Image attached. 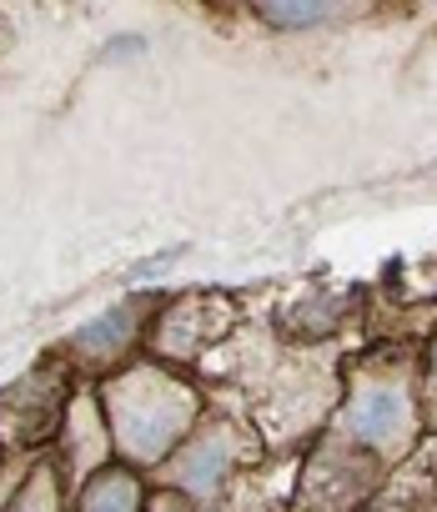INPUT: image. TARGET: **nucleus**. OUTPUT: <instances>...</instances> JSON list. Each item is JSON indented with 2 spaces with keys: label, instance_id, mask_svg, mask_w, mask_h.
<instances>
[{
  "label": "nucleus",
  "instance_id": "1",
  "mask_svg": "<svg viewBox=\"0 0 437 512\" xmlns=\"http://www.w3.org/2000/svg\"><path fill=\"white\" fill-rule=\"evenodd\" d=\"M111 422H116L121 447L136 462H151L191 422V392L161 372H136V377L111 387Z\"/></svg>",
  "mask_w": 437,
  "mask_h": 512
},
{
  "label": "nucleus",
  "instance_id": "3",
  "mask_svg": "<svg viewBox=\"0 0 437 512\" xmlns=\"http://www.w3.org/2000/svg\"><path fill=\"white\" fill-rule=\"evenodd\" d=\"M136 507H141V487H136V477L121 472V467L91 477V487H86V497H81V512H136Z\"/></svg>",
  "mask_w": 437,
  "mask_h": 512
},
{
  "label": "nucleus",
  "instance_id": "5",
  "mask_svg": "<svg viewBox=\"0 0 437 512\" xmlns=\"http://www.w3.org/2000/svg\"><path fill=\"white\" fill-rule=\"evenodd\" d=\"M332 6H317V0H287V6H262V16L272 21V26H312V21H322Z\"/></svg>",
  "mask_w": 437,
  "mask_h": 512
},
{
  "label": "nucleus",
  "instance_id": "2",
  "mask_svg": "<svg viewBox=\"0 0 437 512\" xmlns=\"http://www.w3.org/2000/svg\"><path fill=\"white\" fill-rule=\"evenodd\" d=\"M347 427H352L362 442H372V447H392V442H402V432H407V397H402L397 387H362V392L352 397Z\"/></svg>",
  "mask_w": 437,
  "mask_h": 512
},
{
  "label": "nucleus",
  "instance_id": "4",
  "mask_svg": "<svg viewBox=\"0 0 437 512\" xmlns=\"http://www.w3.org/2000/svg\"><path fill=\"white\" fill-rule=\"evenodd\" d=\"M222 472H227V452H222V442H201V447L176 467V477H181L191 492H211Z\"/></svg>",
  "mask_w": 437,
  "mask_h": 512
},
{
  "label": "nucleus",
  "instance_id": "6",
  "mask_svg": "<svg viewBox=\"0 0 437 512\" xmlns=\"http://www.w3.org/2000/svg\"><path fill=\"white\" fill-rule=\"evenodd\" d=\"M156 512H181V507H176V502H161V507H156Z\"/></svg>",
  "mask_w": 437,
  "mask_h": 512
}]
</instances>
